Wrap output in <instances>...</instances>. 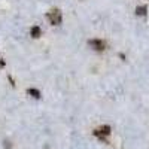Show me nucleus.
<instances>
[{
	"label": "nucleus",
	"mask_w": 149,
	"mask_h": 149,
	"mask_svg": "<svg viewBox=\"0 0 149 149\" xmlns=\"http://www.w3.org/2000/svg\"><path fill=\"white\" fill-rule=\"evenodd\" d=\"M48 19L51 21V24H54V26H58V24H61L63 17H61V12L58 9H52L51 12H48Z\"/></svg>",
	"instance_id": "f257e3e1"
},
{
	"label": "nucleus",
	"mask_w": 149,
	"mask_h": 149,
	"mask_svg": "<svg viewBox=\"0 0 149 149\" xmlns=\"http://www.w3.org/2000/svg\"><path fill=\"white\" fill-rule=\"evenodd\" d=\"M110 134V127L109 125H102L100 128H97L94 130V136L98 139H102V140H106V137Z\"/></svg>",
	"instance_id": "f03ea898"
},
{
	"label": "nucleus",
	"mask_w": 149,
	"mask_h": 149,
	"mask_svg": "<svg viewBox=\"0 0 149 149\" xmlns=\"http://www.w3.org/2000/svg\"><path fill=\"white\" fill-rule=\"evenodd\" d=\"M88 45L93 49H95V51H104V48H106V43L103 40H100V39H91L88 42Z\"/></svg>",
	"instance_id": "7ed1b4c3"
},
{
	"label": "nucleus",
	"mask_w": 149,
	"mask_h": 149,
	"mask_svg": "<svg viewBox=\"0 0 149 149\" xmlns=\"http://www.w3.org/2000/svg\"><path fill=\"white\" fill-rule=\"evenodd\" d=\"M30 34H31V37H34V39H37V37H40V34H42V30H40V27H37V26L31 27V30H30Z\"/></svg>",
	"instance_id": "20e7f679"
},
{
	"label": "nucleus",
	"mask_w": 149,
	"mask_h": 149,
	"mask_svg": "<svg viewBox=\"0 0 149 149\" xmlns=\"http://www.w3.org/2000/svg\"><path fill=\"white\" fill-rule=\"evenodd\" d=\"M27 93H29L33 98H40V91H39V90H36V88H29Z\"/></svg>",
	"instance_id": "39448f33"
},
{
	"label": "nucleus",
	"mask_w": 149,
	"mask_h": 149,
	"mask_svg": "<svg viewBox=\"0 0 149 149\" xmlns=\"http://www.w3.org/2000/svg\"><path fill=\"white\" fill-rule=\"evenodd\" d=\"M146 6H137V8H136V14H137L139 17H145L146 15Z\"/></svg>",
	"instance_id": "423d86ee"
},
{
	"label": "nucleus",
	"mask_w": 149,
	"mask_h": 149,
	"mask_svg": "<svg viewBox=\"0 0 149 149\" xmlns=\"http://www.w3.org/2000/svg\"><path fill=\"white\" fill-rule=\"evenodd\" d=\"M3 66H5V61H3V60H2V57H0V69H2V67H3Z\"/></svg>",
	"instance_id": "0eeeda50"
},
{
	"label": "nucleus",
	"mask_w": 149,
	"mask_h": 149,
	"mask_svg": "<svg viewBox=\"0 0 149 149\" xmlns=\"http://www.w3.org/2000/svg\"><path fill=\"white\" fill-rule=\"evenodd\" d=\"M5 148H8V149H9V148H10V143H9V142H8V140H6V142H5Z\"/></svg>",
	"instance_id": "6e6552de"
}]
</instances>
